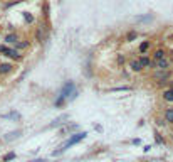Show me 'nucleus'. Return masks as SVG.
I'll return each mask as SVG.
<instances>
[{
	"instance_id": "nucleus-20",
	"label": "nucleus",
	"mask_w": 173,
	"mask_h": 162,
	"mask_svg": "<svg viewBox=\"0 0 173 162\" xmlns=\"http://www.w3.org/2000/svg\"><path fill=\"white\" fill-rule=\"evenodd\" d=\"M133 88L131 86H118V88H111L109 91H113V93H116V91H131Z\"/></svg>"
},
{
	"instance_id": "nucleus-16",
	"label": "nucleus",
	"mask_w": 173,
	"mask_h": 162,
	"mask_svg": "<svg viewBox=\"0 0 173 162\" xmlns=\"http://www.w3.org/2000/svg\"><path fill=\"white\" fill-rule=\"evenodd\" d=\"M136 37H138V32H136V30H130V32L124 36V41H126V42H133Z\"/></svg>"
},
{
	"instance_id": "nucleus-4",
	"label": "nucleus",
	"mask_w": 173,
	"mask_h": 162,
	"mask_svg": "<svg viewBox=\"0 0 173 162\" xmlns=\"http://www.w3.org/2000/svg\"><path fill=\"white\" fill-rule=\"evenodd\" d=\"M74 91H76V85H74L72 81H66V83H64V86L61 88L59 95H61V96H64L66 100H69V95H72Z\"/></svg>"
},
{
	"instance_id": "nucleus-24",
	"label": "nucleus",
	"mask_w": 173,
	"mask_h": 162,
	"mask_svg": "<svg viewBox=\"0 0 173 162\" xmlns=\"http://www.w3.org/2000/svg\"><path fill=\"white\" fill-rule=\"evenodd\" d=\"M118 64H124V56H118Z\"/></svg>"
},
{
	"instance_id": "nucleus-5",
	"label": "nucleus",
	"mask_w": 173,
	"mask_h": 162,
	"mask_svg": "<svg viewBox=\"0 0 173 162\" xmlns=\"http://www.w3.org/2000/svg\"><path fill=\"white\" fill-rule=\"evenodd\" d=\"M172 61L168 59V58H163V59L160 61H155V69H161V71H166V69L172 68Z\"/></svg>"
},
{
	"instance_id": "nucleus-13",
	"label": "nucleus",
	"mask_w": 173,
	"mask_h": 162,
	"mask_svg": "<svg viewBox=\"0 0 173 162\" xmlns=\"http://www.w3.org/2000/svg\"><path fill=\"white\" fill-rule=\"evenodd\" d=\"M69 117L67 115H62V117H59V118H55L54 122H52L51 125H47V128H54V127H61V125L64 123V120H67Z\"/></svg>"
},
{
	"instance_id": "nucleus-10",
	"label": "nucleus",
	"mask_w": 173,
	"mask_h": 162,
	"mask_svg": "<svg viewBox=\"0 0 173 162\" xmlns=\"http://www.w3.org/2000/svg\"><path fill=\"white\" fill-rule=\"evenodd\" d=\"M13 64L12 63H0V74H9L12 73Z\"/></svg>"
},
{
	"instance_id": "nucleus-17",
	"label": "nucleus",
	"mask_w": 173,
	"mask_h": 162,
	"mask_svg": "<svg viewBox=\"0 0 173 162\" xmlns=\"http://www.w3.org/2000/svg\"><path fill=\"white\" fill-rule=\"evenodd\" d=\"M19 41V36L17 34H9V36H5V42L7 44H15Z\"/></svg>"
},
{
	"instance_id": "nucleus-27",
	"label": "nucleus",
	"mask_w": 173,
	"mask_h": 162,
	"mask_svg": "<svg viewBox=\"0 0 173 162\" xmlns=\"http://www.w3.org/2000/svg\"><path fill=\"white\" fill-rule=\"evenodd\" d=\"M170 71H172V74H173V64H172V68H170Z\"/></svg>"
},
{
	"instance_id": "nucleus-8",
	"label": "nucleus",
	"mask_w": 173,
	"mask_h": 162,
	"mask_svg": "<svg viewBox=\"0 0 173 162\" xmlns=\"http://www.w3.org/2000/svg\"><path fill=\"white\" fill-rule=\"evenodd\" d=\"M161 98H163L166 103H173V86L166 88V90L161 93Z\"/></svg>"
},
{
	"instance_id": "nucleus-31",
	"label": "nucleus",
	"mask_w": 173,
	"mask_h": 162,
	"mask_svg": "<svg viewBox=\"0 0 173 162\" xmlns=\"http://www.w3.org/2000/svg\"><path fill=\"white\" fill-rule=\"evenodd\" d=\"M172 39H173V37H172Z\"/></svg>"
},
{
	"instance_id": "nucleus-30",
	"label": "nucleus",
	"mask_w": 173,
	"mask_h": 162,
	"mask_svg": "<svg viewBox=\"0 0 173 162\" xmlns=\"http://www.w3.org/2000/svg\"><path fill=\"white\" fill-rule=\"evenodd\" d=\"M172 140H173V133H172Z\"/></svg>"
},
{
	"instance_id": "nucleus-18",
	"label": "nucleus",
	"mask_w": 173,
	"mask_h": 162,
	"mask_svg": "<svg viewBox=\"0 0 173 162\" xmlns=\"http://www.w3.org/2000/svg\"><path fill=\"white\" fill-rule=\"evenodd\" d=\"M64 103H66V98L59 95V96L55 98V101H54V107H55V108H61V107H64Z\"/></svg>"
},
{
	"instance_id": "nucleus-22",
	"label": "nucleus",
	"mask_w": 173,
	"mask_h": 162,
	"mask_svg": "<svg viewBox=\"0 0 173 162\" xmlns=\"http://www.w3.org/2000/svg\"><path fill=\"white\" fill-rule=\"evenodd\" d=\"M155 140H156V144L165 145V139H163V137H161V135H160V133H158V132L155 133Z\"/></svg>"
},
{
	"instance_id": "nucleus-14",
	"label": "nucleus",
	"mask_w": 173,
	"mask_h": 162,
	"mask_svg": "<svg viewBox=\"0 0 173 162\" xmlns=\"http://www.w3.org/2000/svg\"><path fill=\"white\" fill-rule=\"evenodd\" d=\"M163 58H166V51L161 49V47L153 52V61H160V59H163Z\"/></svg>"
},
{
	"instance_id": "nucleus-25",
	"label": "nucleus",
	"mask_w": 173,
	"mask_h": 162,
	"mask_svg": "<svg viewBox=\"0 0 173 162\" xmlns=\"http://www.w3.org/2000/svg\"><path fill=\"white\" fill-rule=\"evenodd\" d=\"M25 19H27V20H29V22H34V17H32V15H29V14H27V15H25Z\"/></svg>"
},
{
	"instance_id": "nucleus-28",
	"label": "nucleus",
	"mask_w": 173,
	"mask_h": 162,
	"mask_svg": "<svg viewBox=\"0 0 173 162\" xmlns=\"http://www.w3.org/2000/svg\"><path fill=\"white\" fill-rule=\"evenodd\" d=\"M170 86H173V79H172V81H170Z\"/></svg>"
},
{
	"instance_id": "nucleus-11",
	"label": "nucleus",
	"mask_w": 173,
	"mask_h": 162,
	"mask_svg": "<svg viewBox=\"0 0 173 162\" xmlns=\"http://www.w3.org/2000/svg\"><path fill=\"white\" fill-rule=\"evenodd\" d=\"M29 46H30V42L25 41V39H19L17 42H15V49H17V51H24V49H27Z\"/></svg>"
},
{
	"instance_id": "nucleus-2",
	"label": "nucleus",
	"mask_w": 173,
	"mask_h": 162,
	"mask_svg": "<svg viewBox=\"0 0 173 162\" xmlns=\"http://www.w3.org/2000/svg\"><path fill=\"white\" fill-rule=\"evenodd\" d=\"M0 54L7 56L10 59H15V61H22V54L15 49V47H7V46H0Z\"/></svg>"
},
{
	"instance_id": "nucleus-7",
	"label": "nucleus",
	"mask_w": 173,
	"mask_h": 162,
	"mask_svg": "<svg viewBox=\"0 0 173 162\" xmlns=\"http://www.w3.org/2000/svg\"><path fill=\"white\" fill-rule=\"evenodd\" d=\"M163 118L168 125H173V107H168L163 110Z\"/></svg>"
},
{
	"instance_id": "nucleus-21",
	"label": "nucleus",
	"mask_w": 173,
	"mask_h": 162,
	"mask_svg": "<svg viewBox=\"0 0 173 162\" xmlns=\"http://www.w3.org/2000/svg\"><path fill=\"white\" fill-rule=\"evenodd\" d=\"M155 123H156V127H161V128L168 125L166 122H165V118H156V120H155Z\"/></svg>"
},
{
	"instance_id": "nucleus-6",
	"label": "nucleus",
	"mask_w": 173,
	"mask_h": 162,
	"mask_svg": "<svg viewBox=\"0 0 173 162\" xmlns=\"http://www.w3.org/2000/svg\"><path fill=\"white\" fill-rule=\"evenodd\" d=\"M139 63H141V66L143 68H150V69H155V61L150 59L148 56H141V58H138Z\"/></svg>"
},
{
	"instance_id": "nucleus-9",
	"label": "nucleus",
	"mask_w": 173,
	"mask_h": 162,
	"mask_svg": "<svg viewBox=\"0 0 173 162\" xmlns=\"http://www.w3.org/2000/svg\"><path fill=\"white\" fill-rule=\"evenodd\" d=\"M130 69H131V71H135V73H141L145 68L141 66L139 59H131V61H130Z\"/></svg>"
},
{
	"instance_id": "nucleus-15",
	"label": "nucleus",
	"mask_w": 173,
	"mask_h": 162,
	"mask_svg": "<svg viewBox=\"0 0 173 162\" xmlns=\"http://www.w3.org/2000/svg\"><path fill=\"white\" fill-rule=\"evenodd\" d=\"M150 46H151V42L150 41H145V42H141L139 44V47H138V51H139V54H146L148 52V49H150Z\"/></svg>"
},
{
	"instance_id": "nucleus-29",
	"label": "nucleus",
	"mask_w": 173,
	"mask_h": 162,
	"mask_svg": "<svg viewBox=\"0 0 173 162\" xmlns=\"http://www.w3.org/2000/svg\"><path fill=\"white\" fill-rule=\"evenodd\" d=\"M15 2H22V0H15Z\"/></svg>"
},
{
	"instance_id": "nucleus-23",
	"label": "nucleus",
	"mask_w": 173,
	"mask_h": 162,
	"mask_svg": "<svg viewBox=\"0 0 173 162\" xmlns=\"http://www.w3.org/2000/svg\"><path fill=\"white\" fill-rule=\"evenodd\" d=\"M35 39H37V41H42V30H40V29L37 30V34H35Z\"/></svg>"
},
{
	"instance_id": "nucleus-3",
	"label": "nucleus",
	"mask_w": 173,
	"mask_h": 162,
	"mask_svg": "<svg viewBox=\"0 0 173 162\" xmlns=\"http://www.w3.org/2000/svg\"><path fill=\"white\" fill-rule=\"evenodd\" d=\"M155 81H158L160 85H165V83H168V79L172 78V71L166 69V71H161V69H156L155 71Z\"/></svg>"
},
{
	"instance_id": "nucleus-12",
	"label": "nucleus",
	"mask_w": 173,
	"mask_h": 162,
	"mask_svg": "<svg viewBox=\"0 0 173 162\" xmlns=\"http://www.w3.org/2000/svg\"><path fill=\"white\" fill-rule=\"evenodd\" d=\"M20 130H15V132H10V133H7V135L4 137V142H12V140H15V139H19L20 137Z\"/></svg>"
},
{
	"instance_id": "nucleus-1",
	"label": "nucleus",
	"mask_w": 173,
	"mask_h": 162,
	"mask_svg": "<svg viewBox=\"0 0 173 162\" xmlns=\"http://www.w3.org/2000/svg\"><path fill=\"white\" fill-rule=\"evenodd\" d=\"M88 137V132H77V133H72V135H69V139L66 142H64L62 145H61V149L59 150H54L52 152V155H61V154L64 152L66 149H69V147H72V145H76V144H79V142H82Z\"/></svg>"
},
{
	"instance_id": "nucleus-19",
	"label": "nucleus",
	"mask_w": 173,
	"mask_h": 162,
	"mask_svg": "<svg viewBox=\"0 0 173 162\" xmlns=\"http://www.w3.org/2000/svg\"><path fill=\"white\" fill-rule=\"evenodd\" d=\"M13 159H15V152H9L2 157V162H10V160H13Z\"/></svg>"
},
{
	"instance_id": "nucleus-26",
	"label": "nucleus",
	"mask_w": 173,
	"mask_h": 162,
	"mask_svg": "<svg viewBox=\"0 0 173 162\" xmlns=\"http://www.w3.org/2000/svg\"><path fill=\"white\" fill-rule=\"evenodd\" d=\"M30 162H49V160H44V159H37V160H30Z\"/></svg>"
}]
</instances>
